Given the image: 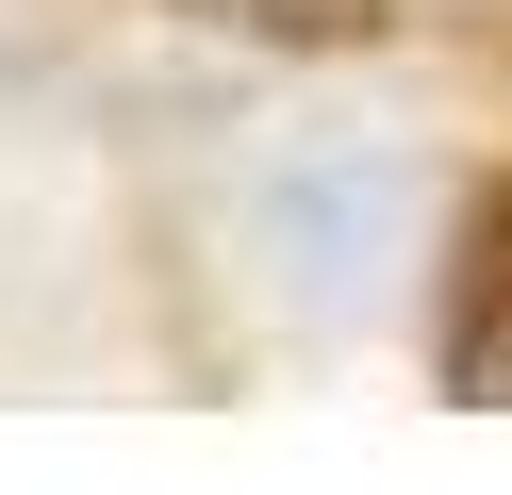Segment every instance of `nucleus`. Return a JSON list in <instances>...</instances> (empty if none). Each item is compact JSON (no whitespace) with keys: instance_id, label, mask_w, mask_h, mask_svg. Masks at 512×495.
I'll use <instances>...</instances> for the list:
<instances>
[{"instance_id":"obj_1","label":"nucleus","mask_w":512,"mask_h":495,"mask_svg":"<svg viewBox=\"0 0 512 495\" xmlns=\"http://www.w3.org/2000/svg\"><path fill=\"white\" fill-rule=\"evenodd\" d=\"M446 396H512V198H479L463 281H446Z\"/></svg>"},{"instance_id":"obj_2","label":"nucleus","mask_w":512,"mask_h":495,"mask_svg":"<svg viewBox=\"0 0 512 495\" xmlns=\"http://www.w3.org/2000/svg\"><path fill=\"white\" fill-rule=\"evenodd\" d=\"M182 17L265 33V50H347V33H380V0H182Z\"/></svg>"}]
</instances>
